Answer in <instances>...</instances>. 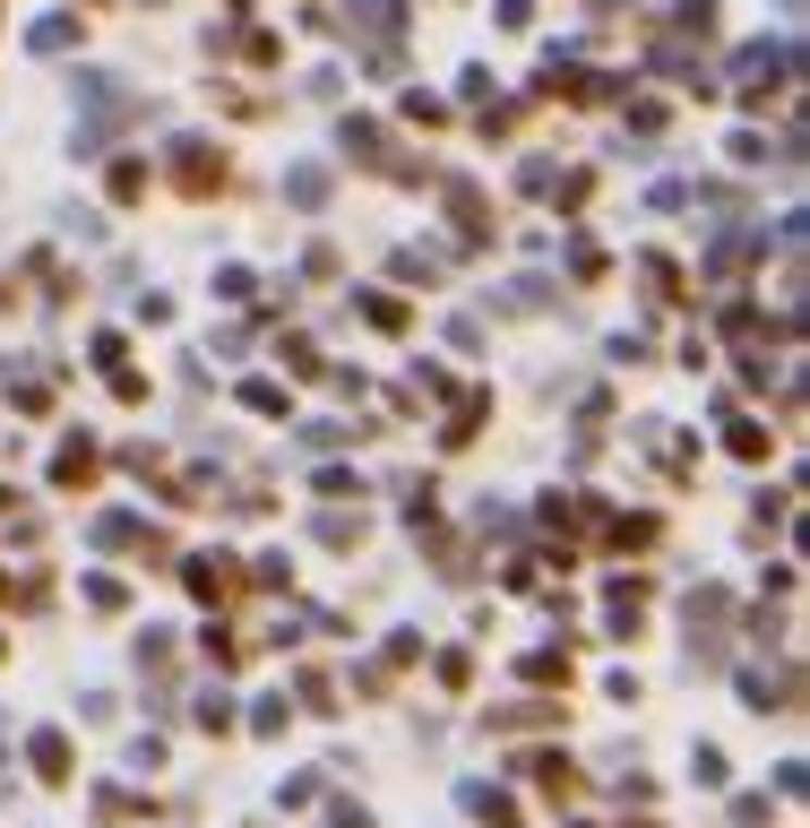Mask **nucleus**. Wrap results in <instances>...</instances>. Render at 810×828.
I'll list each match as a JSON object with an SVG mask.
<instances>
[{
    "label": "nucleus",
    "mask_w": 810,
    "mask_h": 828,
    "mask_svg": "<svg viewBox=\"0 0 810 828\" xmlns=\"http://www.w3.org/2000/svg\"><path fill=\"white\" fill-rule=\"evenodd\" d=\"M682 621H690V647H707V656H715V647H724V630H733V595H724V588H698Z\"/></svg>",
    "instance_id": "f257e3e1"
},
{
    "label": "nucleus",
    "mask_w": 810,
    "mask_h": 828,
    "mask_svg": "<svg viewBox=\"0 0 810 828\" xmlns=\"http://www.w3.org/2000/svg\"><path fill=\"white\" fill-rule=\"evenodd\" d=\"M182 579H190V595H199V604H216V613H225L233 595H241V579H233V561H216V553L182 561Z\"/></svg>",
    "instance_id": "f03ea898"
},
{
    "label": "nucleus",
    "mask_w": 810,
    "mask_h": 828,
    "mask_svg": "<svg viewBox=\"0 0 810 828\" xmlns=\"http://www.w3.org/2000/svg\"><path fill=\"white\" fill-rule=\"evenodd\" d=\"M96 553H147V561H164V544H155V535H147V527H138V518H96Z\"/></svg>",
    "instance_id": "7ed1b4c3"
},
{
    "label": "nucleus",
    "mask_w": 810,
    "mask_h": 828,
    "mask_svg": "<svg viewBox=\"0 0 810 828\" xmlns=\"http://www.w3.org/2000/svg\"><path fill=\"white\" fill-rule=\"evenodd\" d=\"M173 173H182V190H199V199L225 182V164L208 156V138H182V147H173Z\"/></svg>",
    "instance_id": "20e7f679"
},
{
    "label": "nucleus",
    "mask_w": 810,
    "mask_h": 828,
    "mask_svg": "<svg viewBox=\"0 0 810 828\" xmlns=\"http://www.w3.org/2000/svg\"><path fill=\"white\" fill-rule=\"evenodd\" d=\"M52 483H61V492H87V483H96V441H87V432H70V441H61Z\"/></svg>",
    "instance_id": "39448f33"
},
{
    "label": "nucleus",
    "mask_w": 810,
    "mask_h": 828,
    "mask_svg": "<svg viewBox=\"0 0 810 828\" xmlns=\"http://www.w3.org/2000/svg\"><path fill=\"white\" fill-rule=\"evenodd\" d=\"M794 691H802V682H794V665H776V673H768V665H759V673H742V700H750V708H794Z\"/></svg>",
    "instance_id": "423d86ee"
},
{
    "label": "nucleus",
    "mask_w": 810,
    "mask_h": 828,
    "mask_svg": "<svg viewBox=\"0 0 810 828\" xmlns=\"http://www.w3.org/2000/svg\"><path fill=\"white\" fill-rule=\"evenodd\" d=\"M595 527H603V544H612V553H647V544H656V535H664V527H656V518H647V509H638V518H612V509H603V518H595Z\"/></svg>",
    "instance_id": "0eeeda50"
},
{
    "label": "nucleus",
    "mask_w": 810,
    "mask_h": 828,
    "mask_svg": "<svg viewBox=\"0 0 810 828\" xmlns=\"http://www.w3.org/2000/svg\"><path fill=\"white\" fill-rule=\"evenodd\" d=\"M70 768H78L70 759V733H35V777L43 786H70Z\"/></svg>",
    "instance_id": "6e6552de"
},
{
    "label": "nucleus",
    "mask_w": 810,
    "mask_h": 828,
    "mask_svg": "<svg viewBox=\"0 0 810 828\" xmlns=\"http://www.w3.org/2000/svg\"><path fill=\"white\" fill-rule=\"evenodd\" d=\"M465 812L483 828H509V794H500V786H465Z\"/></svg>",
    "instance_id": "1a4fd4ad"
},
{
    "label": "nucleus",
    "mask_w": 810,
    "mask_h": 828,
    "mask_svg": "<svg viewBox=\"0 0 810 828\" xmlns=\"http://www.w3.org/2000/svg\"><path fill=\"white\" fill-rule=\"evenodd\" d=\"M320 544H328V553H353V544H362V509H328V518H320Z\"/></svg>",
    "instance_id": "9d476101"
},
{
    "label": "nucleus",
    "mask_w": 810,
    "mask_h": 828,
    "mask_svg": "<svg viewBox=\"0 0 810 828\" xmlns=\"http://www.w3.org/2000/svg\"><path fill=\"white\" fill-rule=\"evenodd\" d=\"M96 820H147V812H138V794H129V786H96Z\"/></svg>",
    "instance_id": "9b49d317"
},
{
    "label": "nucleus",
    "mask_w": 810,
    "mask_h": 828,
    "mask_svg": "<svg viewBox=\"0 0 810 828\" xmlns=\"http://www.w3.org/2000/svg\"><path fill=\"white\" fill-rule=\"evenodd\" d=\"M526 682L561 691V682H570V656H561V647H535V656H526Z\"/></svg>",
    "instance_id": "f8f14e48"
},
{
    "label": "nucleus",
    "mask_w": 810,
    "mask_h": 828,
    "mask_svg": "<svg viewBox=\"0 0 810 828\" xmlns=\"http://www.w3.org/2000/svg\"><path fill=\"white\" fill-rule=\"evenodd\" d=\"M241 406H250V415H285V406H294V397H285V388H276V380H241Z\"/></svg>",
    "instance_id": "ddd939ff"
},
{
    "label": "nucleus",
    "mask_w": 810,
    "mask_h": 828,
    "mask_svg": "<svg viewBox=\"0 0 810 828\" xmlns=\"http://www.w3.org/2000/svg\"><path fill=\"white\" fill-rule=\"evenodd\" d=\"M285 190H294V208H320V199H328V173H320V164H302Z\"/></svg>",
    "instance_id": "4468645a"
},
{
    "label": "nucleus",
    "mask_w": 810,
    "mask_h": 828,
    "mask_svg": "<svg viewBox=\"0 0 810 828\" xmlns=\"http://www.w3.org/2000/svg\"><path fill=\"white\" fill-rule=\"evenodd\" d=\"M362 311H371V329H388V337L406 329V302H397V294H362Z\"/></svg>",
    "instance_id": "2eb2a0df"
},
{
    "label": "nucleus",
    "mask_w": 810,
    "mask_h": 828,
    "mask_svg": "<svg viewBox=\"0 0 810 828\" xmlns=\"http://www.w3.org/2000/svg\"><path fill=\"white\" fill-rule=\"evenodd\" d=\"M724 441H733V458H768V423H733Z\"/></svg>",
    "instance_id": "dca6fc26"
},
{
    "label": "nucleus",
    "mask_w": 810,
    "mask_h": 828,
    "mask_svg": "<svg viewBox=\"0 0 810 828\" xmlns=\"http://www.w3.org/2000/svg\"><path fill=\"white\" fill-rule=\"evenodd\" d=\"M70 35H78V26H70V17H43V26H35V35H26V44H35V52H61V44H70Z\"/></svg>",
    "instance_id": "f3484780"
},
{
    "label": "nucleus",
    "mask_w": 810,
    "mask_h": 828,
    "mask_svg": "<svg viewBox=\"0 0 810 828\" xmlns=\"http://www.w3.org/2000/svg\"><path fill=\"white\" fill-rule=\"evenodd\" d=\"M87 604H96V613H121V604H129V588H121V579H87Z\"/></svg>",
    "instance_id": "a211bd4d"
},
{
    "label": "nucleus",
    "mask_w": 810,
    "mask_h": 828,
    "mask_svg": "<svg viewBox=\"0 0 810 828\" xmlns=\"http://www.w3.org/2000/svg\"><path fill=\"white\" fill-rule=\"evenodd\" d=\"M474 423H483V397H465L458 415H449V449H458V441H474Z\"/></svg>",
    "instance_id": "6ab92c4d"
},
{
    "label": "nucleus",
    "mask_w": 810,
    "mask_h": 828,
    "mask_svg": "<svg viewBox=\"0 0 810 828\" xmlns=\"http://www.w3.org/2000/svg\"><path fill=\"white\" fill-rule=\"evenodd\" d=\"M250 733H285V700H276V691H267V700L250 708Z\"/></svg>",
    "instance_id": "aec40b11"
},
{
    "label": "nucleus",
    "mask_w": 810,
    "mask_h": 828,
    "mask_svg": "<svg viewBox=\"0 0 810 828\" xmlns=\"http://www.w3.org/2000/svg\"><path fill=\"white\" fill-rule=\"evenodd\" d=\"M199 725H208V733H225V725H233V700H225V691H208V700H199Z\"/></svg>",
    "instance_id": "412c9836"
},
{
    "label": "nucleus",
    "mask_w": 810,
    "mask_h": 828,
    "mask_svg": "<svg viewBox=\"0 0 810 828\" xmlns=\"http://www.w3.org/2000/svg\"><path fill=\"white\" fill-rule=\"evenodd\" d=\"M9 397H17V415H43V406H52V388H43V380H17Z\"/></svg>",
    "instance_id": "4be33fe9"
},
{
    "label": "nucleus",
    "mask_w": 810,
    "mask_h": 828,
    "mask_svg": "<svg viewBox=\"0 0 810 828\" xmlns=\"http://www.w3.org/2000/svg\"><path fill=\"white\" fill-rule=\"evenodd\" d=\"M0 595H9V579H0Z\"/></svg>",
    "instance_id": "5701e85b"
},
{
    "label": "nucleus",
    "mask_w": 810,
    "mask_h": 828,
    "mask_svg": "<svg viewBox=\"0 0 810 828\" xmlns=\"http://www.w3.org/2000/svg\"><path fill=\"white\" fill-rule=\"evenodd\" d=\"M0 500H9V492H0Z\"/></svg>",
    "instance_id": "b1692460"
}]
</instances>
